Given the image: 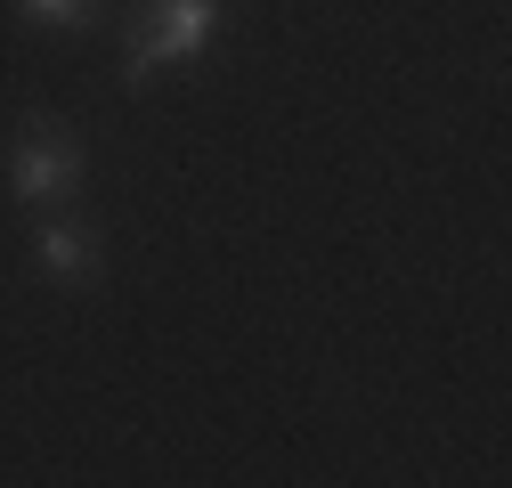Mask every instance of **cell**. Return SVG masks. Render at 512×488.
<instances>
[{"label":"cell","mask_w":512,"mask_h":488,"mask_svg":"<svg viewBox=\"0 0 512 488\" xmlns=\"http://www.w3.org/2000/svg\"><path fill=\"white\" fill-rule=\"evenodd\" d=\"M228 33V0H139L122 33V90H155L179 66H204Z\"/></svg>","instance_id":"6da1fadb"},{"label":"cell","mask_w":512,"mask_h":488,"mask_svg":"<svg viewBox=\"0 0 512 488\" xmlns=\"http://www.w3.org/2000/svg\"><path fill=\"white\" fill-rule=\"evenodd\" d=\"M0 179H9V204L25 212H66L90 179V147H82V122L33 106L17 131H9V155H0Z\"/></svg>","instance_id":"7a4b0ae2"},{"label":"cell","mask_w":512,"mask_h":488,"mask_svg":"<svg viewBox=\"0 0 512 488\" xmlns=\"http://www.w3.org/2000/svg\"><path fill=\"white\" fill-rule=\"evenodd\" d=\"M33 261H41V277L57 293H98L106 285V236L82 212H49L41 236H33Z\"/></svg>","instance_id":"3957f363"},{"label":"cell","mask_w":512,"mask_h":488,"mask_svg":"<svg viewBox=\"0 0 512 488\" xmlns=\"http://www.w3.org/2000/svg\"><path fill=\"white\" fill-rule=\"evenodd\" d=\"M33 33H90L106 17V0H17Z\"/></svg>","instance_id":"277c9868"}]
</instances>
